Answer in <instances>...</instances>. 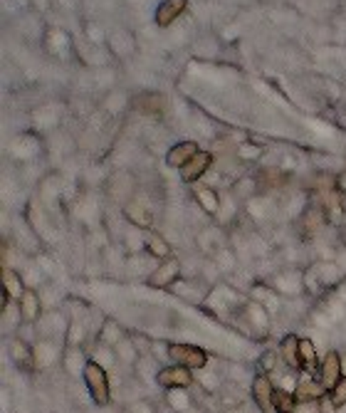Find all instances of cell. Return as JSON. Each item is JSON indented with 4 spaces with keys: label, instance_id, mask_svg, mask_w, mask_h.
<instances>
[{
    "label": "cell",
    "instance_id": "7c38bea8",
    "mask_svg": "<svg viewBox=\"0 0 346 413\" xmlns=\"http://www.w3.org/2000/svg\"><path fill=\"white\" fill-rule=\"evenodd\" d=\"M23 292H25L23 280L17 278L12 270H3V294H6V297H12V300H20Z\"/></svg>",
    "mask_w": 346,
    "mask_h": 413
},
{
    "label": "cell",
    "instance_id": "2e32d148",
    "mask_svg": "<svg viewBox=\"0 0 346 413\" xmlns=\"http://www.w3.org/2000/svg\"><path fill=\"white\" fill-rule=\"evenodd\" d=\"M198 201L203 203V208L208 210V213H216L218 210V201H216V193L210 191V188H198Z\"/></svg>",
    "mask_w": 346,
    "mask_h": 413
},
{
    "label": "cell",
    "instance_id": "6da1fadb",
    "mask_svg": "<svg viewBox=\"0 0 346 413\" xmlns=\"http://www.w3.org/2000/svg\"><path fill=\"white\" fill-rule=\"evenodd\" d=\"M85 384L89 389L92 401L97 403V406H107L109 398H112V389H109V376L102 364L97 362L85 364Z\"/></svg>",
    "mask_w": 346,
    "mask_h": 413
},
{
    "label": "cell",
    "instance_id": "4fadbf2b",
    "mask_svg": "<svg viewBox=\"0 0 346 413\" xmlns=\"http://www.w3.org/2000/svg\"><path fill=\"white\" fill-rule=\"evenodd\" d=\"M20 314H23L28 322H33L35 317H37V312H40V300H37V294L33 292V289H25L23 297H20Z\"/></svg>",
    "mask_w": 346,
    "mask_h": 413
},
{
    "label": "cell",
    "instance_id": "ac0fdd59",
    "mask_svg": "<svg viewBox=\"0 0 346 413\" xmlns=\"http://www.w3.org/2000/svg\"><path fill=\"white\" fill-rule=\"evenodd\" d=\"M10 351H12V357H15V362L17 364H28L30 362V351L28 349H25V346L23 344H20V342H12V344H10Z\"/></svg>",
    "mask_w": 346,
    "mask_h": 413
},
{
    "label": "cell",
    "instance_id": "5b68a950",
    "mask_svg": "<svg viewBox=\"0 0 346 413\" xmlns=\"http://www.w3.org/2000/svg\"><path fill=\"white\" fill-rule=\"evenodd\" d=\"M273 396H275V389H273V384H270V379H267L265 373H257L255 381H252V398H255V403L260 406L262 413L275 411Z\"/></svg>",
    "mask_w": 346,
    "mask_h": 413
},
{
    "label": "cell",
    "instance_id": "7a4b0ae2",
    "mask_svg": "<svg viewBox=\"0 0 346 413\" xmlns=\"http://www.w3.org/2000/svg\"><path fill=\"white\" fill-rule=\"evenodd\" d=\"M168 357L188 369H203L208 364V354L193 344H168Z\"/></svg>",
    "mask_w": 346,
    "mask_h": 413
},
{
    "label": "cell",
    "instance_id": "ba28073f",
    "mask_svg": "<svg viewBox=\"0 0 346 413\" xmlns=\"http://www.w3.org/2000/svg\"><path fill=\"white\" fill-rule=\"evenodd\" d=\"M188 0H164L159 6V10H156V25H161V28H168L173 20H178V15H181L183 10H186Z\"/></svg>",
    "mask_w": 346,
    "mask_h": 413
},
{
    "label": "cell",
    "instance_id": "d6986e66",
    "mask_svg": "<svg viewBox=\"0 0 346 413\" xmlns=\"http://www.w3.org/2000/svg\"><path fill=\"white\" fill-rule=\"evenodd\" d=\"M148 250H151L153 255H168V245L159 238H148Z\"/></svg>",
    "mask_w": 346,
    "mask_h": 413
},
{
    "label": "cell",
    "instance_id": "30bf717a",
    "mask_svg": "<svg viewBox=\"0 0 346 413\" xmlns=\"http://www.w3.org/2000/svg\"><path fill=\"white\" fill-rule=\"evenodd\" d=\"M324 394H327V389L322 386V381L304 379V381H300V384H297L295 398H297V403H306V401H319Z\"/></svg>",
    "mask_w": 346,
    "mask_h": 413
},
{
    "label": "cell",
    "instance_id": "9c48e42d",
    "mask_svg": "<svg viewBox=\"0 0 346 413\" xmlns=\"http://www.w3.org/2000/svg\"><path fill=\"white\" fill-rule=\"evenodd\" d=\"M196 153H198V144H196V142H181V144H176V146L168 151V156H166V164L173 166V169H181L183 164H188V161L193 159Z\"/></svg>",
    "mask_w": 346,
    "mask_h": 413
},
{
    "label": "cell",
    "instance_id": "9a60e30c",
    "mask_svg": "<svg viewBox=\"0 0 346 413\" xmlns=\"http://www.w3.org/2000/svg\"><path fill=\"white\" fill-rule=\"evenodd\" d=\"M273 406L277 413H292L297 406V398L295 394L290 391H282V389H275V396H273Z\"/></svg>",
    "mask_w": 346,
    "mask_h": 413
},
{
    "label": "cell",
    "instance_id": "5bb4252c",
    "mask_svg": "<svg viewBox=\"0 0 346 413\" xmlns=\"http://www.w3.org/2000/svg\"><path fill=\"white\" fill-rule=\"evenodd\" d=\"M300 362H302V369H306V371H314L317 369V346H314L312 339H300Z\"/></svg>",
    "mask_w": 346,
    "mask_h": 413
},
{
    "label": "cell",
    "instance_id": "e0dca14e",
    "mask_svg": "<svg viewBox=\"0 0 346 413\" xmlns=\"http://www.w3.org/2000/svg\"><path fill=\"white\" fill-rule=\"evenodd\" d=\"M329 396H331V401L336 403V408L346 406V376H341V379L336 381L334 389L329 391Z\"/></svg>",
    "mask_w": 346,
    "mask_h": 413
},
{
    "label": "cell",
    "instance_id": "8992f818",
    "mask_svg": "<svg viewBox=\"0 0 346 413\" xmlns=\"http://www.w3.org/2000/svg\"><path fill=\"white\" fill-rule=\"evenodd\" d=\"M341 376H344V373H341V357L336 351H329V354L324 357L322 369H319V381H322L324 389L331 391Z\"/></svg>",
    "mask_w": 346,
    "mask_h": 413
},
{
    "label": "cell",
    "instance_id": "8fae6325",
    "mask_svg": "<svg viewBox=\"0 0 346 413\" xmlns=\"http://www.w3.org/2000/svg\"><path fill=\"white\" fill-rule=\"evenodd\" d=\"M279 354H282L284 364L290 369H302L300 362V337L290 334V337H284V342L279 344Z\"/></svg>",
    "mask_w": 346,
    "mask_h": 413
},
{
    "label": "cell",
    "instance_id": "ffe728a7",
    "mask_svg": "<svg viewBox=\"0 0 346 413\" xmlns=\"http://www.w3.org/2000/svg\"><path fill=\"white\" fill-rule=\"evenodd\" d=\"M262 371H267V369H273L275 366V354L273 351H267V354H262Z\"/></svg>",
    "mask_w": 346,
    "mask_h": 413
},
{
    "label": "cell",
    "instance_id": "277c9868",
    "mask_svg": "<svg viewBox=\"0 0 346 413\" xmlns=\"http://www.w3.org/2000/svg\"><path fill=\"white\" fill-rule=\"evenodd\" d=\"M181 278V260L178 258H168L166 262H161L159 270L151 272V278H148V285L151 287H168V285H173L176 280Z\"/></svg>",
    "mask_w": 346,
    "mask_h": 413
},
{
    "label": "cell",
    "instance_id": "52a82bcc",
    "mask_svg": "<svg viewBox=\"0 0 346 413\" xmlns=\"http://www.w3.org/2000/svg\"><path fill=\"white\" fill-rule=\"evenodd\" d=\"M210 164H213V156H210L208 151H198L193 156V159L188 161V164H183L181 169V178L183 181H188V183H193V181H198L200 176L205 174V171L210 169Z\"/></svg>",
    "mask_w": 346,
    "mask_h": 413
},
{
    "label": "cell",
    "instance_id": "3957f363",
    "mask_svg": "<svg viewBox=\"0 0 346 413\" xmlns=\"http://www.w3.org/2000/svg\"><path fill=\"white\" fill-rule=\"evenodd\" d=\"M191 371H193V369L181 366V364L166 366L156 373V381H159V386H164V389H188V386L193 384V373Z\"/></svg>",
    "mask_w": 346,
    "mask_h": 413
}]
</instances>
